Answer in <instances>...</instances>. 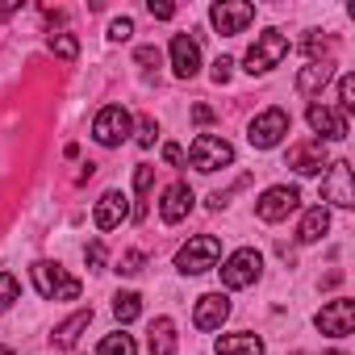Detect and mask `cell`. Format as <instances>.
<instances>
[{"mask_svg":"<svg viewBox=\"0 0 355 355\" xmlns=\"http://www.w3.org/2000/svg\"><path fill=\"white\" fill-rule=\"evenodd\" d=\"M30 276H34V288H38V297H46V301H76L80 297V280L76 276H67V268H59V263H34L30 268Z\"/></svg>","mask_w":355,"mask_h":355,"instance_id":"obj_1","label":"cell"},{"mask_svg":"<svg viewBox=\"0 0 355 355\" xmlns=\"http://www.w3.org/2000/svg\"><path fill=\"white\" fill-rule=\"evenodd\" d=\"M218 259H222V243H218L214 234H197V239H189V243L180 247L175 268H180L184 276H201V272L218 268Z\"/></svg>","mask_w":355,"mask_h":355,"instance_id":"obj_2","label":"cell"},{"mask_svg":"<svg viewBox=\"0 0 355 355\" xmlns=\"http://www.w3.org/2000/svg\"><path fill=\"white\" fill-rule=\"evenodd\" d=\"M189 163H193L197 171L214 175L218 167H230V163H234V146H230L226 138H218V134H197L193 146H189Z\"/></svg>","mask_w":355,"mask_h":355,"instance_id":"obj_3","label":"cell"},{"mask_svg":"<svg viewBox=\"0 0 355 355\" xmlns=\"http://www.w3.org/2000/svg\"><path fill=\"white\" fill-rule=\"evenodd\" d=\"M284 55H288V38H284L280 30H263V34L255 38V46L247 51V71H251V76H263V71L280 67Z\"/></svg>","mask_w":355,"mask_h":355,"instance_id":"obj_4","label":"cell"},{"mask_svg":"<svg viewBox=\"0 0 355 355\" xmlns=\"http://www.w3.org/2000/svg\"><path fill=\"white\" fill-rule=\"evenodd\" d=\"M293 130V117L284 113V109H263L255 121H251V130H247V138H251V146L255 150H272V146H280L284 142V134Z\"/></svg>","mask_w":355,"mask_h":355,"instance_id":"obj_5","label":"cell"},{"mask_svg":"<svg viewBox=\"0 0 355 355\" xmlns=\"http://www.w3.org/2000/svg\"><path fill=\"white\" fill-rule=\"evenodd\" d=\"M263 272V255L255 247H239L226 263H222V284L226 288H251Z\"/></svg>","mask_w":355,"mask_h":355,"instance_id":"obj_6","label":"cell"},{"mask_svg":"<svg viewBox=\"0 0 355 355\" xmlns=\"http://www.w3.org/2000/svg\"><path fill=\"white\" fill-rule=\"evenodd\" d=\"M322 201H330V205H338V209H351V205H355V180H351V163H347V159H334V163L326 167Z\"/></svg>","mask_w":355,"mask_h":355,"instance_id":"obj_7","label":"cell"},{"mask_svg":"<svg viewBox=\"0 0 355 355\" xmlns=\"http://www.w3.org/2000/svg\"><path fill=\"white\" fill-rule=\"evenodd\" d=\"M130 113L121 109V105H105L101 113H96V121H92V138L101 142V146H121L125 138H130Z\"/></svg>","mask_w":355,"mask_h":355,"instance_id":"obj_8","label":"cell"},{"mask_svg":"<svg viewBox=\"0 0 355 355\" xmlns=\"http://www.w3.org/2000/svg\"><path fill=\"white\" fill-rule=\"evenodd\" d=\"M209 21L218 34H243L255 21V5H247V0H218L209 9Z\"/></svg>","mask_w":355,"mask_h":355,"instance_id":"obj_9","label":"cell"},{"mask_svg":"<svg viewBox=\"0 0 355 355\" xmlns=\"http://www.w3.org/2000/svg\"><path fill=\"white\" fill-rule=\"evenodd\" d=\"M313 322H318V330H322V334H330V338H347V334L355 330V301L338 297V301L322 305Z\"/></svg>","mask_w":355,"mask_h":355,"instance_id":"obj_10","label":"cell"},{"mask_svg":"<svg viewBox=\"0 0 355 355\" xmlns=\"http://www.w3.org/2000/svg\"><path fill=\"white\" fill-rule=\"evenodd\" d=\"M297 205H301V193H297L293 184H276V189H268V193L259 197L255 214H259L263 222H284Z\"/></svg>","mask_w":355,"mask_h":355,"instance_id":"obj_11","label":"cell"},{"mask_svg":"<svg viewBox=\"0 0 355 355\" xmlns=\"http://www.w3.org/2000/svg\"><path fill=\"white\" fill-rule=\"evenodd\" d=\"M305 121H309V130L318 134V142H338V138H347V117H343L338 109H330V105H309Z\"/></svg>","mask_w":355,"mask_h":355,"instance_id":"obj_12","label":"cell"},{"mask_svg":"<svg viewBox=\"0 0 355 355\" xmlns=\"http://www.w3.org/2000/svg\"><path fill=\"white\" fill-rule=\"evenodd\" d=\"M171 71L180 76V80H193L201 71V46H197V38H189V34H175L171 38Z\"/></svg>","mask_w":355,"mask_h":355,"instance_id":"obj_13","label":"cell"},{"mask_svg":"<svg viewBox=\"0 0 355 355\" xmlns=\"http://www.w3.org/2000/svg\"><path fill=\"white\" fill-rule=\"evenodd\" d=\"M226 318H230V297H222V293H205V297H197V309H193L197 330H222Z\"/></svg>","mask_w":355,"mask_h":355,"instance_id":"obj_14","label":"cell"},{"mask_svg":"<svg viewBox=\"0 0 355 355\" xmlns=\"http://www.w3.org/2000/svg\"><path fill=\"white\" fill-rule=\"evenodd\" d=\"M288 167H293V171H301V175H318V171L326 167V142L309 138V142L288 146Z\"/></svg>","mask_w":355,"mask_h":355,"instance_id":"obj_15","label":"cell"},{"mask_svg":"<svg viewBox=\"0 0 355 355\" xmlns=\"http://www.w3.org/2000/svg\"><path fill=\"white\" fill-rule=\"evenodd\" d=\"M193 201H197V197H193V189H189L184 180H175V184L163 193V201H159V214H163V222H167V226L184 222V218H189V209H193Z\"/></svg>","mask_w":355,"mask_h":355,"instance_id":"obj_16","label":"cell"},{"mask_svg":"<svg viewBox=\"0 0 355 355\" xmlns=\"http://www.w3.org/2000/svg\"><path fill=\"white\" fill-rule=\"evenodd\" d=\"M92 218H96V230H117V226L130 218V205H125V197H121L117 189H109V193L96 201V214H92Z\"/></svg>","mask_w":355,"mask_h":355,"instance_id":"obj_17","label":"cell"},{"mask_svg":"<svg viewBox=\"0 0 355 355\" xmlns=\"http://www.w3.org/2000/svg\"><path fill=\"white\" fill-rule=\"evenodd\" d=\"M88 322H92V309H76L67 322H59V326H55V343H59V347H76V343H80V334L88 330Z\"/></svg>","mask_w":355,"mask_h":355,"instance_id":"obj_18","label":"cell"},{"mask_svg":"<svg viewBox=\"0 0 355 355\" xmlns=\"http://www.w3.org/2000/svg\"><path fill=\"white\" fill-rule=\"evenodd\" d=\"M146 347H150V355H175V326H171V318H155L150 322Z\"/></svg>","mask_w":355,"mask_h":355,"instance_id":"obj_19","label":"cell"},{"mask_svg":"<svg viewBox=\"0 0 355 355\" xmlns=\"http://www.w3.org/2000/svg\"><path fill=\"white\" fill-rule=\"evenodd\" d=\"M218 355H263V338L259 334H226L218 338Z\"/></svg>","mask_w":355,"mask_h":355,"instance_id":"obj_20","label":"cell"},{"mask_svg":"<svg viewBox=\"0 0 355 355\" xmlns=\"http://www.w3.org/2000/svg\"><path fill=\"white\" fill-rule=\"evenodd\" d=\"M330 76H334V63H309V67H301V76H297V92H318V88H326L330 84Z\"/></svg>","mask_w":355,"mask_h":355,"instance_id":"obj_21","label":"cell"},{"mask_svg":"<svg viewBox=\"0 0 355 355\" xmlns=\"http://www.w3.org/2000/svg\"><path fill=\"white\" fill-rule=\"evenodd\" d=\"M326 230H330V209H326V205H313V209L301 218V230H297V239H301V243H318Z\"/></svg>","mask_w":355,"mask_h":355,"instance_id":"obj_22","label":"cell"},{"mask_svg":"<svg viewBox=\"0 0 355 355\" xmlns=\"http://www.w3.org/2000/svg\"><path fill=\"white\" fill-rule=\"evenodd\" d=\"M138 313H142V297H138V293H117V297H113V318H117L121 326L134 322Z\"/></svg>","mask_w":355,"mask_h":355,"instance_id":"obj_23","label":"cell"},{"mask_svg":"<svg viewBox=\"0 0 355 355\" xmlns=\"http://www.w3.org/2000/svg\"><path fill=\"white\" fill-rule=\"evenodd\" d=\"M150 180H155V167L138 163V171H134V193H138V209H134V218H138V222L146 218V193H150Z\"/></svg>","mask_w":355,"mask_h":355,"instance_id":"obj_24","label":"cell"},{"mask_svg":"<svg viewBox=\"0 0 355 355\" xmlns=\"http://www.w3.org/2000/svg\"><path fill=\"white\" fill-rule=\"evenodd\" d=\"M96 355H138V343L117 330V334H105V338H101V351H96Z\"/></svg>","mask_w":355,"mask_h":355,"instance_id":"obj_25","label":"cell"},{"mask_svg":"<svg viewBox=\"0 0 355 355\" xmlns=\"http://www.w3.org/2000/svg\"><path fill=\"white\" fill-rule=\"evenodd\" d=\"M51 51H55L63 63H76V55H80V42H76L71 34H51Z\"/></svg>","mask_w":355,"mask_h":355,"instance_id":"obj_26","label":"cell"},{"mask_svg":"<svg viewBox=\"0 0 355 355\" xmlns=\"http://www.w3.org/2000/svg\"><path fill=\"white\" fill-rule=\"evenodd\" d=\"M21 297V284H17V276L13 272H0V313H5L13 301Z\"/></svg>","mask_w":355,"mask_h":355,"instance_id":"obj_27","label":"cell"},{"mask_svg":"<svg viewBox=\"0 0 355 355\" xmlns=\"http://www.w3.org/2000/svg\"><path fill=\"white\" fill-rule=\"evenodd\" d=\"M351 109H355V76H343L338 80V113L347 117Z\"/></svg>","mask_w":355,"mask_h":355,"instance_id":"obj_28","label":"cell"},{"mask_svg":"<svg viewBox=\"0 0 355 355\" xmlns=\"http://www.w3.org/2000/svg\"><path fill=\"white\" fill-rule=\"evenodd\" d=\"M134 38V21L130 17H113L109 21V42H130Z\"/></svg>","mask_w":355,"mask_h":355,"instance_id":"obj_29","label":"cell"},{"mask_svg":"<svg viewBox=\"0 0 355 355\" xmlns=\"http://www.w3.org/2000/svg\"><path fill=\"white\" fill-rule=\"evenodd\" d=\"M142 268H146V255H142V251H125V255H121V263H117V272H121V276H138Z\"/></svg>","mask_w":355,"mask_h":355,"instance_id":"obj_30","label":"cell"},{"mask_svg":"<svg viewBox=\"0 0 355 355\" xmlns=\"http://www.w3.org/2000/svg\"><path fill=\"white\" fill-rule=\"evenodd\" d=\"M326 46H330V42H326V38H318V34H309V38L301 42V51L309 55V63H322V51H326Z\"/></svg>","mask_w":355,"mask_h":355,"instance_id":"obj_31","label":"cell"},{"mask_svg":"<svg viewBox=\"0 0 355 355\" xmlns=\"http://www.w3.org/2000/svg\"><path fill=\"white\" fill-rule=\"evenodd\" d=\"M155 138H159L155 117H142V121H138V146H155Z\"/></svg>","mask_w":355,"mask_h":355,"instance_id":"obj_32","label":"cell"},{"mask_svg":"<svg viewBox=\"0 0 355 355\" xmlns=\"http://www.w3.org/2000/svg\"><path fill=\"white\" fill-rule=\"evenodd\" d=\"M84 259H88V268H92V272H101V268H105V243H101V239H96V243H88Z\"/></svg>","mask_w":355,"mask_h":355,"instance_id":"obj_33","label":"cell"},{"mask_svg":"<svg viewBox=\"0 0 355 355\" xmlns=\"http://www.w3.org/2000/svg\"><path fill=\"white\" fill-rule=\"evenodd\" d=\"M209 76H214V84H230V76H234V63H230V59H218Z\"/></svg>","mask_w":355,"mask_h":355,"instance_id":"obj_34","label":"cell"},{"mask_svg":"<svg viewBox=\"0 0 355 355\" xmlns=\"http://www.w3.org/2000/svg\"><path fill=\"white\" fill-rule=\"evenodd\" d=\"M146 13H150L155 21H171V17H175V5H163V0L155 5V0H150V5H146Z\"/></svg>","mask_w":355,"mask_h":355,"instance_id":"obj_35","label":"cell"},{"mask_svg":"<svg viewBox=\"0 0 355 355\" xmlns=\"http://www.w3.org/2000/svg\"><path fill=\"white\" fill-rule=\"evenodd\" d=\"M138 63H142V67L159 63V51H155V46H138Z\"/></svg>","mask_w":355,"mask_h":355,"instance_id":"obj_36","label":"cell"},{"mask_svg":"<svg viewBox=\"0 0 355 355\" xmlns=\"http://www.w3.org/2000/svg\"><path fill=\"white\" fill-rule=\"evenodd\" d=\"M163 159H167V163H180V159H184V150L175 146V142H167V146H163Z\"/></svg>","mask_w":355,"mask_h":355,"instance_id":"obj_37","label":"cell"},{"mask_svg":"<svg viewBox=\"0 0 355 355\" xmlns=\"http://www.w3.org/2000/svg\"><path fill=\"white\" fill-rule=\"evenodd\" d=\"M193 117L205 125V121H214V109H209V105H197V109H193Z\"/></svg>","mask_w":355,"mask_h":355,"instance_id":"obj_38","label":"cell"},{"mask_svg":"<svg viewBox=\"0 0 355 355\" xmlns=\"http://www.w3.org/2000/svg\"><path fill=\"white\" fill-rule=\"evenodd\" d=\"M21 9V0H9V5H0V21H5V17H13Z\"/></svg>","mask_w":355,"mask_h":355,"instance_id":"obj_39","label":"cell"},{"mask_svg":"<svg viewBox=\"0 0 355 355\" xmlns=\"http://www.w3.org/2000/svg\"><path fill=\"white\" fill-rule=\"evenodd\" d=\"M0 355H13V351H9V347H0Z\"/></svg>","mask_w":355,"mask_h":355,"instance_id":"obj_40","label":"cell"},{"mask_svg":"<svg viewBox=\"0 0 355 355\" xmlns=\"http://www.w3.org/2000/svg\"><path fill=\"white\" fill-rule=\"evenodd\" d=\"M322 355H343V351H322Z\"/></svg>","mask_w":355,"mask_h":355,"instance_id":"obj_41","label":"cell"}]
</instances>
